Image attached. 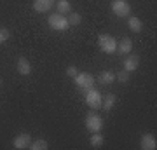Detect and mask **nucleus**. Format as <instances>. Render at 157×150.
<instances>
[{
  "instance_id": "4be33fe9",
  "label": "nucleus",
  "mask_w": 157,
  "mask_h": 150,
  "mask_svg": "<svg viewBox=\"0 0 157 150\" xmlns=\"http://www.w3.org/2000/svg\"><path fill=\"white\" fill-rule=\"evenodd\" d=\"M77 67H68L67 68V75L68 77H75V75H77Z\"/></svg>"
},
{
  "instance_id": "f257e3e1",
  "label": "nucleus",
  "mask_w": 157,
  "mask_h": 150,
  "mask_svg": "<svg viewBox=\"0 0 157 150\" xmlns=\"http://www.w3.org/2000/svg\"><path fill=\"white\" fill-rule=\"evenodd\" d=\"M98 45H100V49L103 51V52H107V54H113V52L117 51V40L108 33H101L100 37H98Z\"/></svg>"
},
{
  "instance_id": "f8f14e48",
  "label": "nucleus",
  "mask_w": 157,
  "mask_h": 150,
  "mask_svg": "<svg viewBox=\"0 0 157 150\" xmlns=\"http://www.w3.org/2000/svg\"><path fill=\"white\" fill-rule=\"evenodd\" d=\"M17 72L21 73V75H30L32 73V65H30V61L25 56H21L17 60Z\"/></svg>"
},
{
  "instance_id": "f03ea898",
  "label": "nucleus",
  "mask_w": 157,
  "mask_h": 150,
  "mask_svg": "<svg viewBox=\"0 0 157 150\" xmlns=\"http://www.w3.org/2000/svg\"><path fill=\"white\" fill-rule=\"evenodd\" d=\"M86 103H87V106H91V108H94V110H98V108H101V103H103V96H101L100 91H96V89H87L86 91Z\"/></svg>"
},
{
  "instance_id": "ddd939ff",
  "label": "nucleus",
  "mask_w": 157,
  "mask_h": 150,
  "mask_svg": "<svg viewBox=\"0 0 157 150\" xmlns=\"http://www.w3.org/2000/svg\"><path fill=\"white\" fill-rule=\"evenodd\" d=\"M113 80H115V73L110 72V70H105V72H101L98 75V82L103 84V86H110Z\"/></svg>"
},
{
  "instance_id": "7ed1b4c3",
  "label": "nucleus",
  "mask_w": 157,
  "mask_h": 150,
  "mask_svg": "<svg viewBox=\"0 0 157 150\" xmlns=\"http://www.w3.org/2000/svg\"><path fill=\"white\" fill-rule=\"evenodd\" d=\"M47 23H49V26L52 28V30H58V32H65V30H68V19L63 14H51L49 19H47Z\"/></svg>"
},
{
  "instance_id": "20e7f679",
  "label": "nucleus",
  "mask_w": 157,
  "mask_h": 150,
  "mask_svg": "<svg viewBox=\"0 0 157 150\" xmlns=\"http://www.w3.org/2000/svg\"><path fill=\"white\" fill-rule=\"evenodd\" d=\"M73 79H75V84H77L78 89H86L87 91V89H91L94 86V77L87 72H78Z\"/></svg>"
},
{
  "instance_id": "0eeeda50",
  "label": "nucleus",
  "mask_w": 157,
  "mask_h": 150,
  "mask_svg": "<svg viewBox=\"0 0 157 150\" xmlns=\"http://www.w3.org/2000/svg\"><path fill=\"white\" fill-rule=\"evenodd\" d=\"M30 143H32V136H30L28 133H21V134H17L16 138H14V141H12L14 148H17V150L28 148Z\"/></svg>"
},
{
  "instance_id": "6ab92c4d",
  "label": "nucleus",
  "mask_w": 157,
  "mask_h": 150,
  "mask_svg": "<svg viewBox=\"0 0 157 150\" xmlns=\"http://www.w3.org/2000/svg\"><path fill=\"white\" fill-rule=\"evenodd\" d=\"M70 16L67 17L68 19V25L70 26H77V25H80V21H82V16L78 14V12H68Z\"/></svg>"
},
{
  "instance_id": "9d476101",
  "label": "nucleus",
  "mask_w": 157,
  "mask_h": 150,
  "mask_svg": "<svg viewBox=\"0 0 157 150\" xmlns=\"http://www.w3.org/2000/svg\"><path fill=\"white\" fill-rule=\"evenodd\" d=\"M133 51V40L128 39V37H124L122 40H119L117 42V51L115 52H121V54H129Z\"/></svg>"
},
{
  "instance_id": "1a4fd4ad",
  "label": "nucleus",
  "mask_w": 157,
  "mask_h": 150,
  "mask_svg": "<svg viewBox=\"0 0 157 150\" xmlns=\"http://www.w3.org/2000/svg\"><path fill=\"white\" fill-rule=\"evenodd\" d=\"M56 0H33V9L37 12H49Z\"/></svg>"
},
{
  "instance_id": "39448f33",
  "label": "nucleus",
  "mask_w": 157,
  "mask_h": 150,
  "mask_svg": "<svg viewBox=\"0 0 157 150\" xmlns=\"http://www.w3.org/2000/svg\"><path fill=\"white\" fill-rule=\"evenodd\" d=\"M86 128L89 129L91 133H100L103 129V119L98 113H89L86 117Z\"/></svg>"
},
{
  "instance_id": "aec40b11",
  "label": "nucleus",
  "mask_w": 157,
  "mask_h": 150,
  "mask_svg": "<svg viewBox=\"0 0 157 150\" xmlns=\"http://www.w3.org/2000/svg\"><path fill=\"white\" fill-rule=\"evenodd\" d=\"M115 79H117L119 82H122V84H126L129 80V72H126V70H121V72L115 75Z\"/></svg>"
},
{
  "instance_id": "f3484780",
  "label": "nucleus",
  "mask_w": 157,
  "mask_h": 150,
  "mask_svg": "<svg viewBox=\"0 0 157 150\" xmlns=\"http://www.w3.org/2000/svg\"><path fill=\"white\" fill-rule=\"evenodd\" d=\"M91 147H94V148H100L101 145H103V141H105V138H103V134L101 133H93V136H91Z\"/></svg>"
},
{
  "instance_id": "423d86ee",
  "label": "nucleus",
  "mask_w": 157,
  "mask_h": 150,
  "mask_svg": "<svg viewBox=\"0 0 157 150\" xmlns=\"http://www.w3.org/2000/svg\"><path fill=\"white\" fill-rule=\"evenodd\" d=\"M112 12L119 17H126L131 14V6L126 0H113L112 2Z\"/></svg>"
},
{
  "instance_id": "412c9836",
  "label": "nucleus",
  "mask_w": 157,
  "mask_h": 150,
  "mask_svg": "<svg viewBox=\"0 0 157 150\" xmlns=\"http://www.w3.org/2000/svg\"><path fill=\"white\" fill-rule=\"evenodd\" d=\"M11 37V32L7 30V28H0V44H4L7 42V39Z\"/></svg>"
},
{
  "instance_id": "9b49d317",
  "label": "nucleus",
  "mask_w": 157,
  "mask_h": 150,
  "mask_svg": "<svg viewBox=\"0 0 157 150\" xmlns=\"http://www.w3.org/2000/svg\"><path fill=\"white\" fill-rule=\"evenodd\" d=\"M138 65H140V58L138 56H135V54H131V56H128L126 60H124V70L126 72H135L136 68H138Z\"/></svg>"
},
{
  "instance_id": "2eb2a0df",
  "label": "nucleus",
  "mask_w": 157,
  "mask_h": 150,
  "mask_svg": "<svg viewBox=\"0 0 157 150\" xmlns=\"http://www.w3.org/2000/svg\"><path fill=\"white\" fill-rule=\"evenodd\" d=\"M56 11H58V14H68V12H72V6H70L68 0H58Z\"/></svg>"
},
{
  "instance_id": "6e6552de",
  "label": "nucleus",
  "mask_w": 157,
  "mask_h": 150,
  "mask_svg": "<svg viewBox=\"0 0 157 150\" xmlns=\"http://www.w3.org/2000/svg\"><path fill=\"white\" fill-rule=\"evenodd\" d=\"M140 147L143 150H155L157 148V140L154 134L150 133H145L143 136L140 138Z\"/></svg>"
},
{
  "instance_id": "4468645a",
  "label": "nucleus",
  "mask_w": 157,
  "mask_h": 150,
  "mask_svg": "<svg viewBox=\"0 0 157 150\" xmlns=\"http://www.w3.org/2000/svg\"><path fill=\"white\" fill-rule=\"evenodd\" d=\"M128 26H129V30H133V32H136V33H140L141 30H143V23H141L140 17L131 16L128 19Z\"/></svg>"
},
{
  "instance_id": "5701e85b",
  "label": "nucleus",
  "mask_w": 157,
  "mask_h": 150,
  "mask_svg": "<svg viewBox=\"0 0 157 150\" xmlns=\"http://www.w3.org/2000/svg\"><path fill=\"white\" fill-rule=\"evenodd\" d=\"M0 86H2V79H0Z\"/></svg>"
},
{
  "instance_id": "a211bd4d",
  "label": "nucleus",
  "mask_w": 157,
  "mask_h": 150,
  "mask_svg": "<svg viewBox=\"0 0 157 150\" xmlns=\"http://www.w3.org/2000/svg\"><path fill=\"white\" fill-rule=\"evenodd\" d=\"M115 96L113 94H107L103 98V103H101V108H105V110H112V106L115 105Z\"/></svg>"
},
{
  "instance_id": "dca6fc26",
  "label": "nucleus",
  "mask_w": 157,
  "mask_h": 150,
  "mask_svg": "<svg viewBox=\"0 0 157 150\" xmlns=\"http://www.w3.org/2000/svg\"><path fill=\"white\" fill-rule=\"evenodd\" d=\"M28 148L30 150H47V148H49V145H47V141H45V140L39 138V140H35V141H32Z\"/></svg>"
}]
</instances>
